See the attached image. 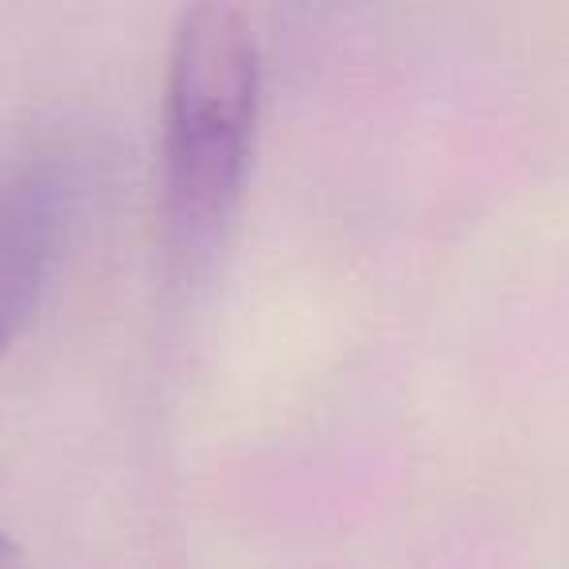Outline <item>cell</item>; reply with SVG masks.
Listing matches in <instances>:
<instances>
[{
	"mask_svg": "<svg viewBox=\"0 0 569 569\" xmlns=\"http://www.w3.org/2000/svg\"><path fill=\"white\" fill-rule=\"evenodd\" d=\"M261 110V51L238 4L180 12L164 94V227L180 253L222 234L242 199Z\"/></svg>",
	"mask_w": 569,
	"mask_h": 569,
	"instance_id": "6da1fadb",
	"label": "cell"
},
{
	"mask_svg": "<svg viewBox=\"0 0 569 569\" xmlns=\"http://www.w3.org/2000/svg\"><path fill=\"white\" fill-rule=\"evenodd\" d=\"M56 188L36 168H0V356L40 301L56 258Z\"/></svg>",
	"mask_w": 569,
	"mask_h": 569,
	"instance_id": "7a4b0ae2",
	"label": "cell"
},
{
	"mask_svg": "<svg viewBox=\"0 0 569 569\" xmlns=\"http://www.w3.org/2000/svg\"><path fill=\"white\" fill-rule=\"evenodd\" d=\"M0 569H28L24 553H20V546L4 535V527H0Z\"/></svg>",
	"mask_w": 569,
	"mask_h": 569,
	"instance_id": "3957f363",
	"label": "cell"
}]
</instances>
